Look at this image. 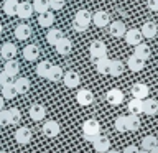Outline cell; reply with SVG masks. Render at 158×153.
<instances>
[{
  "label": "cell",
  "instance_id": "1",
  "mask_svg": "<svg viewBox=\"0 0 158 153\" xmlns=\"http://www.w3.org/2000/svg\"><path fill=\"white\" fill-rule=\"evenodd\" d=\"M91 20H92V15L89 10H77L76 15H74V22H73V30L74 31H77V33H82V31H86L87 27H89V23H91Z\"/></svg>",
  "mask_w": 158,
  "mask_h": 153
},
{
  "label": "cell",
  "instance_id": "2",
  "mask_svg": "<svg viewBox=\"0 0 158 153\" xmlns=\"http://www.w3.org/2000/svg\"><path fill=\"white\" fill-rule=\"evenodd\" d=\"M99 133H101V123H99L96 118H87L86 122L82 123V138L87 142H94Z\"/></svg>",
  "mask_w": 158,
  "mask_h": 153
},
{
  "label": "cell",
  "instance_id": "3",
  "mask_svg": "<svg viewBox=\"0 0 158 153\" xmlns=\"http://www.w3.org/2000/svg\"><path fill=\"white\" fill-rule=\"evenodd\" d=\"M89 53H91V58H92V59L107 56V46H106V43L101 41V39H96V41H92L91 46H89Z\"/></svg>",
  "mask_w": 158,
  "mask_h": 153
},
{
  "label": "cell",
  "instance_id": "4",
  "mask_svg": "<svg viewBox=\"0 0 158 153\" xmlns=\"http://www.w3.org/2000/svg\"><path fill=\"white\" fill-rule=\"evenodd\" d=\"M41 132L44 133V137L48 138H54L59 135V132H61V127H59V123L56 120H46L43 123V128Z\"/></svg>",
  "mask_w": 158,
  "mask_h": 153
},
{
  "label": "cell",
  "instance_id": "5",
  "mask_svg": "<svg viewBox=\"0 0 158 153\" xmlns=\"http://www.w3.org/2000/svg\"><path fill=\"white\" fill-rule=\"evenodd\" d=\"M92 147H94V150H96L97 153H106L110 150V140L106 137V135H102V133H99V135L94 138V142H92Z\"/></svg>",
  "mask_w": 158,
  "mask_h": 153
},
{
  "label": "cell",
  "instance_id": "6",
  "mask_svg": "<svg viewBox=\"0 0 158 153\" xmlns=\"http://www.w3.org/2000/svg\"><path fill=\"white\" fill-rule=\"evenodd\" d=\"M123 38H125V43L128 44V46H137L138 43H142L143 35H142L140 30L132 28V30H127L125 35H123Z\"/></svg>",
  "mask_w": 158,
  "mask_h": 153
},
{
  "label": "cell",
  "instance_id": "7",
  "mask_svg": "<svg viewBox=\"0 0 158 153\" xmlns=\"http://www.w3.org/2000/svg\"><path fill=\"white\" fill-rule=\"evenodd\" d=\"M63 82L68 89H76L79 86V82H81V77H79V74L76 71H66L63 76Z\"/></svg>",
  "mask_w": 158,
  "mask_h": 153
},
{
  "label": "cell",
  "instance_id": "8",
  "mask_svg": "<svg viewBox=\"0 0 158 153\" xmlns=\"http://www.w3.org/2000/svg\"><path fill=\"white\" fill-rule=\"evenodd\" d=\"M94 94L92 91H89V89H79L77 94H76V101L79 102V105H91V104L94 102Z\"/></svg>",
  "mask_w": 158,
  "mask_h": 153
},
{
  "label": "cell",
  "instance_id": "9",
  "mask_svg": "<svg viewBox=\"0 0 158 153\" xmlns=\"http://www.w3.org/2000/svg\"><path fill=\"white\" fill-rule=\"evenodd\" d=\"M106 101L110 104V105H120V104L123 102V92L120 91V89L114 87V89H110V91H107Z\"/></svg>",
  "mask_w": 158,
  "mask_h": 153
},
{
  "label": "cell",
  "instance_id": "10",
  "mask_svg": "<svg viewBox=\"0 0 158 153\" xmlns=\"http://www.w3.org/2000/svg\"><path fill=\"white\" fill-rule=\"evenodd\" d=\"M44 117H46V109H44V105H41V104H33L30 107V118L33 122H41V120H44Z\"/></svg>",
  "mask_w": 158,
  "mask_h": 153
},
{
  "label": "cell",
  "instance_id": "11",
  "mask_svg": "<svg viewBox=\"0 0 158 153\" xmlns=\"http://www.w3.org/2000/svg\"><path fill=\"white\" fill-rule=\"evenodd\" d=\"M31 130H30L28 127H20L17 132H15V140L17 143L20 145H28L30 142H31Z\"/></svg>",
  "mask_w": 158,
  "mask_h": 153
},
{
  "label": "cell",
  "instance_id": "12",
  "mask_svg": "<svg viewBox=\"0 0 158 153\" xmlns=\"http://www.w3.org/2000/svg\"><path fill=\"white\" fill-rule=\"evenodd\" d=\"M92 22L99 28H106V27H109V23H110V15L107 12H104V10H99V12H96L92 15Z\"/></svg>",
  "mask_w": 158,
  "mask_h": 153
},
{
  "label": "cell",
  "instance_id": "13",
  "mask_svg": "<svg viewBox=\"0 0 158 153\" xmlns=\"http://www.w3.org/2000/svg\"><path fill=\"white\" fill-rule=\"evenodd\" d=\"M33 5L28 3V2H18V7H17V17L22 18V20H28L30 17L33 15Z\"/></svg>",
  "mask_w": 158,
  "mask_h": 153
},
{
  "label": "cell",
  "instance_id": "14",
  "mask_svg": "<svg viewBox=\"0 0 158 153\" xmlns=\"http://www.w3.org/2000/svg\"><path fill=\"white\" fill-rule=\"evenodd\" d=\"M127 31V27H125V23L123 22H110L109 23V33L112 35L114 38H122L123 35H125Z\"/></svg>",
  "mask_w": 158,
  "mask_h": 153
},
{
  "label": "cell",
  "instance_id": "15",
  "mask_svg": "<svg viewBox=\"0 0 158 153\" xmlns=\"http://www.w3.org/2000/svg\"><path fill=\"white\" fill-rule=\"evenodd\" d=\"M148 94H150V89H148L147 84H143V82H137V84H133L132 86V96L135 97V99H147L148 97Z\"/></svg>",
  "mask_w": 158,
  "mask_h": 153
},
{
  "label": "cell",
  "instance_id": "16",
  "mask_svg": "<svg viewBox=\"0 0 158 153\" xmlns=\"http://www.w3.org/2000/svg\"><path fill=\"white\" fill-rule=\"evenodd\" d=\"M127 68L130 69L132 72H138V71H142V69L145 68V59L138 58L137 54H132V56L127 59Z\"/></svg>",
  "mask_w": 158,
  "mask_h": 153
},
{
  "label": "cell",
  "instance_id": "17",
  "mask_svg": "<svg viewBox=\"0 0 158 153\" xmlns=\"http://www.w3.org/2000/svg\"><path fill=\"white\" fill-rule=\"evenodd\" d=\"M40 56V48L36 46V44H27V46L23 48V58L25 61H36Z\"/></svg>",
  "mask_w": 158,
  "mask_h": 153
},
{
  "label": "cell",
  "instance_id": "18",
  "mask_svg": "<svg viewBox=\"0 0 158 153\" xmlns=\"http://www.w3.org/2000/svg\"><path fill=\"white\" fill-rule=\"evenodd\" d=\"M17 51H18L17 46H15L13 43L7 41V43L2 44V48H0V56H2L3 59H13L15 54H17Z\"/></svg>",
  "mask_w": 158,
  "mask_h": 153
},
{
  "label": "cell",
  "instance_id": "19",
  "mask_svg": "<svg viewBox=\"0 0 158 153\" xmlns=\"http://www.w3.org/2000/svg\"><path fill=\"white\" fill-rule=\"evenodd\" d=\"M123 69H125V66H123L122 61H118V59H110V64H109V74L114 77H118L123 74Z\"/></svg>",
  "mask_w": 158,
  "mask_h": 153
},
{
  "label": "cell",
  "instance_id": "20",
  "mask_svg": "<svg viewBox=\"0 0 158 153\" xmlns=\"http://www.w3.org/2000/svg\"><path fill=\"white\" fill-rule=\"evenodd\" d=\"M140 31H142V35L145 38H155L156 36V31H158L156 23L155 22H145V23L142 25Z\"/></svg>",
  "mask_w": 158,
  "mask_h": 153
},
{
  "label": "cell",
  "instance_id": "21",
  "mask_svg": "<svg viewBox=\"0 0 158 153\" xmlns=\"http://www.w3.org/2000/svg\"><path fill=\"white\" fill-rule=\"evenodd\" d=\"M63 38H64V35H63L61 30H58V28H51L46 33V41H48V44H51V46H56L59 43V39H63Z\"/></svg>",
  "mask_w": 158,
  "mask_h": 153
},
{
  "label": "cell",
  "instance_id": "22",
  "mask_svg": "<svg viewBox=\"0 0 158 153\" xmlns=\"http://www.w3.org/2000/svg\"><path fill=\"white\" fill-rule=\"evenodd\" d=\"M15 36H17V39H28L31 36V27H30V25H25V23L17 25V28H15Z\"/></svg>",
  "mask_w": 158,
  "mask_h": 153
},
{
  "label": "cell",
  "instance_id": "23",
  "mask_svg": "<svg viewBox=\"0 0 158 153\" xmlns=\"http://www.w3.org/2000/svg\"><path fill=\"white\" fill-rule=\"evenodd\" d=\"M56 51L59 54H63V56H66V54H69L73 51V41L69 38H63V39H59V43L56 44Z\"/></svg>",
  "mask_w": 158,
  "mask_h": 153
},
{
  "label": "cell",
  "instance_id": "24",
  "mask_svg": "<svg viewBox=\"0 0 158 153\" xmlns=\"http://www.w3.org/2000/svg\"><path fill=\"white\" fill-rule=\"evenodd\" d=\"M94 64H96V71L99 74H109V64H110V59H109L107 56L94 59Z\"/></svg>",
  "mask_w": 158,
  "mask_h": 153
},
{
  "label": "cell",
  "instance_id": "25",
  "mask_svg": "<svg viewBox=\"0 0 158 153\" xmlns=\"http://www.w3.org/2000/svg\"><path fill=\"white\" fill-rule=\"evenodd\" d=\"M143 112L147 114V115H155L158 112V101L155 99H143Z\"/></svg>",
  "mask_w": 158,
  "mask_h": 153
},
{
  "label": "cell",
  "instance_id": "26",
  "mask_svg": "<svg viewBox=\"0 0 158 153\" xmlns=\"http://www.w3.org/2000/svg\"><path fill=\"white\" fill-rule=\"evenodd\" d=\"M127 109H128V112H130V114H133V115H140V114H143V101H142V99H135V97H133L132 101L128 102Z\"/></svg>",
  "mask_w": 158,
  "mask_h": 153
},
{
  "label": "cell",
  "instance_id": "27",
  "mask_svg": "<svg viewBox=\"0 0 158 153\" xmlns=\"http://www.w3.org/2000/svg\"><path fill=\"white\" fill-rule=\"evenodd\" d=\"M64 76V71L61 69V66H56V64H53L51 69H49V72H48V81H51V82H58V81H61Z\"/></svg>",
  "mask_w": 158,
  "mask_h": 153
},
{
  "label": "cell",
  "instance_id": "28",
  "mask_svg": "<svg viewBox=\"0 0 158 153\" xmlns=\"http://www.w3.org/2000/svg\"><path fill=\"white\" fill-rule=\"evenodd\" d=\"M125 123H127V132H137L138 128H140V125H142L138 115H133V114H130L128 117H125Z\"/></svg>",
  "mask_w": 158,
  "mask_h": 153
},
{
  "label": "cell",
  "instance_id": "29",
  "mask_svg": "<svg viewBox=\"0 0 158 153\" xmlns=\"http://www.w3.org/2000/svg\"><path fill=\"white\" fill-rule=\"evenodd\" d=\"M13 86L17 89V94H27L30 91V79L28 77H18L13 82Z\"/></svg>",
  "mask_w": 158,
  "mask_h": 153
},
{
  "label": "cell",
  "instance_id": "30",
  "mask_svg": "<svg viewBox=\"0 0 158 153\" xmlns=\"http://www.w3.org/2000/svg\"><path fill=\"white\" fill-rule=\"evenodd\" d=\"M38 23H40V27H53V23H54V13L49 12V10H48V12L40 13Z\"/></svg>",
  "mask_w": 158,
  "mask_h": 153
},
{
  "label": "cell",
  "instance_id": "31",
  "mask_svg": "<svg viewBox=\"0 0 158 153\" xmlns=\"http://www.w3.org/2000/svg\"><path fill=\"white\" fill-rule=\"evenodd\" d=\"M3 71L15 77V76H18V72H20V64L15 61V59H7V63H5V66H3Z\"/></svg>",
  "mask_w": 158,
  "mask_h": 153
},
{
  "label": "cell",
  "instance_id": "32",
  "mask_svg": "<svg viewBox=\"0 0 158 153\" xmlns=\"http://www.w3.org/2000/svg\"><path fill=\"white\" fill-rule=\"evenodd\" d=\"M133 54H137L138 58H142V59H147L150 58V46L145 43H138L137 46H135V51H133Z\"/></svg>",
  "mask_w": 158,
  "mask_h": 153
},
{
  "label": "cell",
  "instance_id": "33",
  "mask_svg": "<svg viewBox=\"0 0 158 153\" xmlns=\"http://www.w3.org/2000/svg\"><path fill=\"white\" fill-rule=\"evenodd\" d=\"M156 145H158L156 137H153V135H145V137H143V140H142V150L150 151L152 148H155Z\"/></svg>",
  "mask_w": 158,
  "mask_h": 153
},
{
  "label": "cell",
  "instance_id": "34",
  "mask_svg": "<svg viewBox=\"0 0 158 153\" xmlns=\"http://www.w3.org/2000/svg\"><path fill=\"white\" fill-rule=\"evenodd\" d=\"M17 7H18L17 0H5V2H3V12L7 13L8 17L17 15Z\"/></svg>",
  "mask_w": 158,
  "mask_h": 153
},
{
  "label": "cell",
  "instance_id": "35",
  "mask_svg": "<svg viewBox=\"0 0 158 153\" xmlns=\"http://www.w3.org/2000/svg\"><path fill=\"white\" fill-rule=\"evenodd\" d=\"M51 66H53V63H49V61H41L36 66V74L40 77H44L46 79L48 77V72H49V69H51Z\"/></svg>",
  "mask_w": 158,
  "mask_h": 153
},
{
  "label": "cell",
  "instance_id": "36",
  "mask_svg": "<svg viewBox=\"0 0 158 153\" xmlns=\"http://www.w3.org/2000/svg\"><path fill=\"white\" fill-rule=\"evenodd\" d=\"M33 10L36 13H43L49 10V0H33Z\"/></svg>",
  "mask_w": 158,
  "mask_h": 153
},
{
  "label": "cell",
  "instance_id": "37",
  "mask_svg": "<svg viewBox=\"0 0 158 153\" xmlns=\"http://www.w3.org/2000/svg\"><path fill=\"white\" fill-rule=\"evenodd\" d=\"M15 96H17V89H15L13 84L2 87V97L5 101H12V99H15Z\"/></svg>",
  "mask_w": 158,
  "mask_h": 153
},
{
  "label": "cell",
  "instance_id": "38",
  "mask_svg": "<svg viewBox=\"0 0 158 153\" xmlns=\"http://www.w3.org/2000/svg\"><path fill=\"white\" fill-rule=\"evenodd\" d=\"M114 127H115L117 132H127V123H125V115H118L114 122Z\"/></svg>",
  "mask_w": 158,
  "mask_h": 153
},
{
  "label": "cell",
  "instance_id": "39",
  "mask_svg": "<svg viewBox=\"0 0 158 153\" xmlns=\"http://www.w3.org/2000/svg\"><path fill=\"white\" fill-rule=\"evenodd\" d=\"M8 112H10V120H12V125H17V123L22 120V112H20L17 107L8 109Z\"/></svg>",
  "mask_w": 158,
  "mask_h": 153
},
{
  "label": "cell",
  "instance_id": "40",
  "mask_svg": "<svg viewBox=\"0 0 158 153\" xmlns=\"http://www.w3.org/2000/svg\"><path fill=\"white\" fill-rule=\"evenodd\" d=\"M12 125V120H10V112L2 109L0 110V127H8Z\"/></svg>",
  "mask_w": 158,
  "mask_h": 153
},
{
  "label": "cell",
  "instance_id": "41",
  "mask_svg": "<svg viewBox=\"0 0 158 153\" xmlns=\"http://www.w3.org/2000/svg\"><path fill=\"white\" fill-rule=\"evenodd\" d=\"M10 84H13V76H10L8 72L2 71L0 72V86L5 87V86H10Z\"/></svg>",
  "mask_w": 158,
  "mask_h": 153
},
{
  "label": "cell",
  "instance_id": "42",
  "mask_svg": "<svg viewBox=\"0 0 158 153\" xmlns=\"http://www.w3.org/2000/svg\"><path fill=\"white\" fill-rule=\"evenodd\" d=\"M64 7V2H58V0H49V8L53 10H61Z\"/></svg>",
  "mask_w": 158,
  "mask_h": 153
},
{
  "label": "cell",
  "instance_id": "43",
  "mask_svg": "<svg viewBox=\"0 0 158 153\" xmlns=\"http://www.w3.org/2000/svg\"><path fill=\"white\" fill-rule=\"evenodd\" d=\"M147 7L153 12H158V0H147Z\"/></svg>",
  "mask_w": 158,
  "mask_h": 153
},
{
  "label": "cell",
  "instance_id": "44",
  "mask_svg": "<svg viewBox=\"0 0 158 153\" xmlns=\"http://www.w3.org/2000/svg\"><path fill=\"white\" fill-rule=\"evenodd\" d=\"M122 153H138V148L135 145H128V147H125V150Z\"/></svg>",
  "mask_w": 158,
  "mask_h": 153
},
{
  "label": "cell",
  "instance_id": "45",
  "mask_svg": "<svg viewBox=\"0 0 158 153\" xmlns=\"http://www.w3.org/2000/svg\"><path fill=\"white\" fill-rule=\"evenodd\" d=\"M3 102H5V99H3L2 96H0V110H2V109H3V105H5Z\"/></svg>",
  "mask_w": 158,
  "mask_h": 153
},
{
  "label": "cell",
  "instance_id": "46",
  "mask_svg": "<svg viewBox=\"0 0 158 153\" xmlns=\"http://www.w3.org/2000/svg\"><path fill=\"white\" fill-rule=\"evenodd\" d=\"M148 153H158V145H156L155 148H152V150H150V151H148Z\"/></svg>",
  "mask_w": 158,
  "mask_h": 153
},
{
  "label": "cell",
  "instance_id": "47",
  "mask_svg": "<svg viewBox=\"0 0 158 153\" xmlns=\"http://www.w3.org/2000/svg\"><path fill=\"white\" fill-rule=\"evenodd\" d=\"M106 153H120L118 150H109V151H106Z\"/></svg>",
  "mask_w": 158,
  "mask_h": 153
},
{
  "label": "cell",
  "instance_id": "48",
  "mask_svg": "<svg viewBox=\"0 0 158 153\" xmlns=\"http://www.w3.org/2000/svg\"><path fill=\"white\" fill-rule=\"evenodd\" d=\"M138 153H148L147 150H138Z\"/></svg>",
  "mask_w": 158,
  "mask_h": 153
},
{
  "label": "cell",
  "instance_id": "49",
  "mask_svg": "<svg viewBox=\"0 0 158 153\" xmlns=\"http://www.w3.org/2000/svg\"><path fill=\"white\" fill-rule=\"evenodd\" d=\"M0 33H2V23H0Z\"/></svg>",
  "mask_w": 158,
  "mask_h": 153
},
{
  "label": "cell",
  "instance_id": "50",
  "mask_svg": "<svg viewBox=\"0 0 158 153\" xmlns=\"http://www.w3.org/2000/svg\"><path fill=\"white\" fill-rule=\"evenodd\" d=\"M0 153H8V151H2V150H0Z\"/></svg>",
  "mask_w": 158,
  "mask_h": 153
},
{
  "label": "cell",
  "instance_id": "51",
  "mask_svg": "<svg viewBox=\"0 0 158 153\" xmlns=\"http://www.w3.org/2000/svg\"><path fill=\"white\" fill-rule=\"evenodd\" d=\"M58 2H64V0H58Z\"/></svg>",
  "mask_w": 158,
  "mask_h": 153
}]
</instances>
